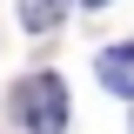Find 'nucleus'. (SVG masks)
Listing matches in <instances>:
<instances>
[{"instance_id": "3", "label": "nucleus", "mask_w": 134, "mask_h": 134, "mask_svg": "<svg viewBox=\"0 0 134 134\" xmlns=\"http://www.w3.org/2000/svg\"><path fill=\"white\" fill-rule=\"evenodd\" d=\"M60 20H67V0H20V27L27 34H47Z\"/></svg>"}, {"instance_id": "1", "label": "nucleus", "mask_w": 134, "mask_h": 134, "mask_svg": "<svg viewBox=\"0 0 134 134\" xmlns=\"http://www.w3.org/2000/svg\"><path fill=\"white\" fill-rule=\"evenodd\" d=\"M14 114H20L27 134H60L67 127V87H60V74H27L20 94H14Z\"/></svg>"}, {"instance_id": "2", "label": "nucleus", "mask_w": 134, "mask_h": 134, "mask_svg": "<svg viewBox=\"0 0 134 134\" xmlns=\"http://www.w3.org/2000/svg\"><path fill=\"white\" fill-rule=\"evenodd\" d=\"M94 74H100V87H114V94L134 100V47H107L94 60Z\"/></svg>"}, {"instance_id": "4", "label": "nucleus", "mask_w": 134, "mask_h": 134, "mask_svg": "<svg viewBox=\"0 0 134 134\" xmlns=\"http://www.w3.org/2000/svg\"><path fill=\"white\" fill-rule=\"evenodd\" d=\"M87 7H107V0H87Z\"/></svg>"}]
</instances>
